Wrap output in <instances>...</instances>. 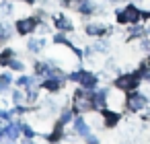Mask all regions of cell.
Masks as SVG:
<instances>
[{
  "instance_id": "obj_1",
  "label": "cell",
  "mask_w": 150,
  "mask_h": 144,
  "mask_svg": "<svg viewBox=\"0 0 150 144\" xmlns=\"http://www.w3.org/2000/svg\"><path fill=\"white\" fill-rule=\"evenodd\" d=\"M140 19H144V11H140L134 4H127L125 9L117 11V23L121 25H136Z\"/></svg>"
},
{
  "instance_id": "obj_2",
  "label": "cell",
  "mask_w": 150,
  "mask_h": 144,
  "mask_svg": "<svg viewBox=\"0 0 150 144\" xmlns=\"http://www.w3.org/2000/svg\"><path fill=\"white\" fill-rule=\"evenodd\" d=\"M140 80H142V76H140L138 72L121 74V76L115 80V87H117V89H121V91H125V93H129V91H136V89H138Z\"/></svg>"
},
{
  "instance_id": "obj_3",
  "label": "cell",
  "mask_w": 150,
  "mask_h": 144,
  "mask_svg": "<svg viewBox=\"0 0 150 144\" xmlns=\"http://www.w3.org/2000/svg\"><path fill=\"white\" fill-rule=\"evenodd\" d=\"M148 105V97L138 93V91H129L127 99H125V107L127 111H142L144 107Z\"/></svg>"
},
{
  "instance_id": "obj_4",
  "label": "cell",
  "mask_w": 150,
  "mask_h": 144,
  "mask_svg": "<svg viewBox=\"0 0 150 144\" xmlns=\"http://www.w3.org/2000/svg\"><path fill=\"white\" fill-rule=\"evenodd\" d=\"M74 95H76V97H74V107H76V111H91V109H95V105H93V95H95V93L76 91Z\"/></svg>"
},
{
  "instance_id": "obj_5",
  "label": "cell",
  "mask_w": 150,
  "mask_h": 144,
  "mask_svg": "<svg viewBox=\"0 0 150 144\" xmlns=\"http://www.w3.org/2000/svg\"><path fill=\"white\" fill-rule=\"evenodd\" d=\"M70 80H76L78 84H82L84 89H93L95 84H97V76L95 74H91V72H84V70H78V72H74L72 76H70Z\"/></svg>"
},
{
  "instance_id": "obj_6",
  "label": "cell",
  "mask_w": 150,
  "mask_h": 144,
  "mask_svg": "<svg viewBox=\"0 0 150 144\" xmlns=\"http://www.w3.org/2000/svg\"><path fill=\"white\" fill-rule=\"evenodd\" d=\"M35 25H37V19H23V21L17 23V31L23 33V35H27V33H31L35 29Z\"/></svg>"
},
{
  "instance_id": "obj_7",
  "label": "cell",
  "mask_w": 150,
  "mask_h": 144,
  "mask_svg": "<svg viewBox=\"0 0 150 144\" xmlns=\"http://www.w3.org/2000/svg\"><path fill=\"white\" fill-rule=\"evenodd\" d=\"M74 130H76V134H80V136H84V138L91 134V130H88V123H86L82 117H76V119H74Z\"/></svg>"
},
{
  "instance_id": "obj_8",
  "label": "cell",
  "mask_w": 150,
  "mask_h": 144,
  "mask_svg": "<svg viewBox=\"0 0 150 144\" xmlns=\"http://www.w3.org/2000/svg\"><path fill=\"white\" fill-rule=\"evenodd\" d=\"M21 128H23V126H19V123H8V126L4 128V138H8V140H17Z\"/></svg>"
},
{
  "instance_id": "obj_9",
  "label": "cell",
  "mask_w": 150,
  "mask_h": 144,
  "mask_svg": "<svg viewBox=\"0 0 150 144\" xmlns=\"http://www.w3.org/2000/svg\"><path fill=\"white\" fill-rule=\"evenodd\" d=\"M105 101H107V91H99L93 95V105L95 109H105Z\"/></svg>"
},
{
  "instance_id": "obj_10",
  "label": "cell",
  "mask_w": 150,
  "mask_h": 144,
  "mask_svg": "<svg viewBox=\"0 0 150 144\" xmlns=\"http://www.w3.org/2000/svg\"><path fill=\"white\" fill-rule=\"evenodd\" d=\"M103 117H105V126H107V128H113V126L119 121V113H115V111L103 109Z\"/></svg>"
},
{
  "instance_id": "obj_11",
  "label": "cell",
  "mask_w": 150,
  "mask_h": 144,
  "mask_svg": "<svg viewBox=\"0 0 150 144\" xmlns=\"http://www.w3.org/2000/svg\"><path fill=\"white\" fill-rule=\"evenodd\" d=\"M86 33L88 35H105L107 33V27L97 25V23H91V25H86Z\"/></svg>"
},
{
  "instance_id": "obj_12",
  "label": "cell",
  "mask_w": 150,
  "mask_h": 144,
  "mask_svg": "<svg viewBox=\"0 0 150 144\" xmlns=\"http://www.w3.org/2000/svg\"><path fill=\"white\" fill-rule=\"evenodd\" d=\"M43 87H45L47 91H58V89L62 87V78H45Z\"/></svg>"
},
{
  "instance_id": "obj_13",
  "label": "cell",
  "mask_w": 150,
  "mask_h": 144,
  "mask_svg": "<svg viewBox=\"0 0 150 144\" xmlns=\"http://www.w3.org/2000/svg\"><path fill=\"white\" fill-rule=\"evenodd\" d=\"M56 27H58L60 31H72V23H70L68 19H64V17H58V19H56Z\"/></svg>"
},
{
  "instance_id": "obj_14",
  "label": "cell",
  "mask_w": 150,
  "mask_h": 144,
  "mask_svg": "<svg viewBox=\"0 0 150 144\" xmlns=\"http://www.w3.org/2000/svg\"><path fill=\"white\" fill-rule=\"evenodd\" d=\"M43 43H45L43 39H29V43H27V48H29V52H39Z\"/></svg>"
},
{
  "instance_id": "obj_15",
  "label": "cell",
  "mask_w": 150,
  "mask_h": 144,
  "mask_svg": "<svg viewBox=\"0 0 150 144\" xmlns=\"http://www.w3.org/2000/svg\"><path fill=\"white\" fill-rule=\"evenodd\" d=\"M62 126H64V123H62V121H58V126H56L54 134H52V136H47V140H52V142H54V140H58V138H60V134H62Z\"/></svg>"
},
{
  "instance_id": "obj_16",
  "label": "cell",
  "mask_w": 150,
  "mask_h": 144,
  "mask_svg": "<svg viewBox=\"0 0 150 144\" xmlns=\"http://www.w3.org/2000/svg\"><path fill=\"white\" fill-rule=\"evenodd\" d=\"M13 80V76L11 74H2V76H0V91H4L6 87H8V82Z\"/></svg>"
},
{
  "instance_id": "obj_17",
  "label": "cell",
  "mask_w": 150,
  "mask_h": 144,
  "mask_svg": "<svg viewBox=\"0 0 150 144\" xmlns=\"http://www.w3.org/2000/svg\"><path fill=\"white\" fill-rule=\"evenodd\" d=\"M11 56H13V52L11 50H4L2 56H0V64H11Z\"/></svg>"
},
{
  "instance_id": "obj_18",
  "label": "cell",
  "mask_w": 150,
  "mask_h": 144,
  "mask_svg": "<svg viewBox=\"0 0 150 144\" xmlns=\"http://www.w3.org/2000/svg\"><path fill=\"white\" fill-rule=\"evenodd\" d=\"M70 117H72V111H70V109H62L60 121H62V123H66V121H70Z\"/></svg>"
},
{
  "instance_id": "obj_19",
  "label": "cell",
  "mask_w": 150,
  "mask_h": 144,
  "mask_svg": "<svg viewBox=\"0 0 150 144\" xmlns=\"http://www.w3.org/2000/svg\"><path fill=\"white\" fill-rule=\"evenodd\" d=\"M13 99H15V103H21V101H23V93H21V91H15V93H13Z\"/></svg>"
},
{
  "instance_id": "obj_20",
  "label": "cell",
  "mask_w": 150,
  "mask_h": 144,
  "mask_svg": "<svg viewBox=\"0 0 150 144\" xmlns=\"http://www.w3.org/2000/svg\"><path fill=\"white\" fill-rule=\"evenodd\" d=\"M8 66H11L13 70H23V64H21V62H13V60H11V64H8Z\"/></svg>"
},
{
  "instance_id": "obj_21",
  "label": "cell",
  "mask_w": 150,
  "mask_h": 144,
  "mask_svg": "<svg viewBox=\"0 0 150 144\" xmlns=\"http://www.w3.org/2000/svg\"><path fill=\"white\" fill-rule=\"evenodd\" d=\"M8 33H11V31H8V27H6V25L0 27V37H8Z\"/></svg>"
},
{
  "instance_id": "obj_22",
  "label": "cell",
  "mask_w": 150,
  "mask_h": 144,
  "mask_svg": "<svg viewBox=\"0 0 150 144\" xmlns=\"http://www.w3.org/2000/svg\"><path fill=\"white\" fill-rule=\"evenodd\" d=\"M23 132H25V136H27V138H33V130H31L29 126H23Z\"/></svg>"
},
{
  "instance_id": "obj_23",
  "label": "cell",
  "mask_w": 150,
  "mask_h": 144,
  "mask_svg": "<svg viewBox=\"0 0 150 144\" xmlns=\"http://www.w3.org/2000/svg\"><path fill=\"white\" fill-rule=\"evenodd\" d=\"M2 138H4V128L0 126V140H2Z\"/></svg>"
},
{
  "instance_id": "obj_24",
  "label": "cell",
  "mask_w": 150,
  "mask_h": 144,
  "mask_svg": "<svg viewBox=\"0 0 150 144\" xmlns=\"http://www.w3.org/2000/svg\"><path fill=\"white\" fill-rule=\"evenodd\" d=\"M25 2H29V4H31V2H33V0H25Z\"/></svg>"
}]
</instances>
